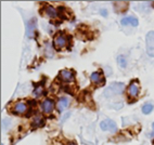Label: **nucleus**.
I'll use <instances>...</instances> for the list:
<instances>
[{
	"label": "nucleus",
	"instance_id": "obj_6",
	"mask_svg": "<svg viewBox=\"0 0 154 145\" xmlns=\"http://www.w3.org/2000/svg\"><path fill=\"white\" fill-rule=\"evenodd\" d=\"M60 78L65 82L72 81L74 79V71L69 69H62L60 71Z\"/></svg>",
	"mask_w": 154,
	"mask_h": 145
},
{
	"label": "nucleus",
	"instance_id": "obj_1",
	"mask_svg": "<svg viewBox=\"0 0 154 145\" xmlns=\"http://www.w3.org/2000/svg\"><path fill=\"white\" fill-rule=\"evenodd\" d=\"M125 90V85L123 82H114L112 85L109 86L106 90L104 91V96H113L117 95V94H122Z\"/></svg>",
	"mask_w": 154,
	"mask_h": 145
},
{
	"label": "nucleus",
	"instance_id": "obj_2",
	"mask_svg": "<svg viewBox=\"0 0 154 145\" xmlns=\"http://www.w3.org/2000/svg\"><path fill=\"white\" fill-rule=\"evenodd\" d=\"M146 50L149 56L154 58V30H150L146 36Z\"/></svg>",
	"mask_w": 154,
	"mask_h": 145
},
{
	"label": "nucleus",
	"instance_id": "obj_8",
	"mask_svg": "<svg viewBox=\"0 0 154 145\" xmlns=\"http://www.w3.org/2000/svg\"><path fill=\"white\" fill-rule=\"evenodd\" d=\"M35 30H36V20L32 19L29 22L27 23V26H26V35H27V37L32 38L34 36Z\"/></svg>",
	"mask_w": 154,
	"mask_h": 145
},
{
	"label": "nucleus",
	"instance_id": "obj_16",
	"mask_svg": "<svg viewBox=\"0 0 154 145\" xmlns=\"http://www.w3.org/2000/svg\"><path fill=\"white\" fill-rule=\"evenodd\" d=\"M153 110V105L152 104H146V105H143V107H142V112H143V114H150V113Z\"/></svg>",
	"mask_w": 154,
	"mask_h": 145
},
{
	"label": "nucleus",
	"instance_id": "obj_18",
	"mask_svg": "<svg viewBox=\"0 0 154 145\" xmlns=\"http://www.w3.org/2000/svg\"><path fill=\"white\" fill-rule=\"evenodd\" d=\"M9 123H10V119H8V118H5V119H2V121H1V125H2V130H6Z\"/></svg>",
	"mask_w": 154,
	"mask_h": 145
},
{
	"label": "nucleus",
	"instance_id": "obj_14",
	"mask_svg": "<svg viewBox=\"0 0 154 145\" xmlns=\"http://www.w3.org/2000/svg\"><path fill=\"white\" fill-rule=\"evenodd\" d=\"M90 79L92 82H94V83H100V81L103 82V79L101 78V74H100L99 71H94V73H92L90 76Z\"/></svg>",
	"mask_w": 154,
	"mask_h": 145
},
{
	"label": "nucleus",
	"instance_id": "obj_7",
	"mask_svg": "<svg viewBox=\"0 0 154 145\" xmlns=\"http://www.w3.org/2000/svg\"><path fill=\"white\" fill-rule=\"evenodd\" d=\"M26 110H27V105H26L25 102H17L13 106V112L15 114H24Z\"/></svg>",
	"mask_w": 154,
	"mask_h": 145
},
{
	"label": "nucleus",
	"instance_id": "obj_9",
	"mask_svg": "<svg viewBox=\"0 0 154 145\" xmlns=\"http://www.w3.org/2000/svg\"><path fill=\"white\" fill-rule=\"evenodd\" d=\"M53 107H54V103H53L52 100H50V99L45 100V101L42 102V110H44L45 113H47V114H49V113L52 112Z\"/></svg>",
	"mask_w": 154,
	"mask_h": 145
},
{
	"label": "nucleus",
	"instance_id": "obj_5",
	"mask_svg": "<svg viewBox=\"0 0 154 145\" xmlns=\"http://www.w3.org/2000/svg\"><path fill=\"white\" fill-rule=\"evenodd\" d=\"M127 92H128V95L130 96V98H137L138 94H139V92H140V86H139V83H138L137 81H131L129 83V86H128V89H127Z\"/></svg>",
	"mask_w": 154,
	"mask_h": 145
},
{
	"label": "nucleus",
	"instance_id": "obj_12",
	"mask_svg": "<svg viewBox=\"0 0 154 145\" xmlns=\"http://www.w3.org/2000/svg\"><path fill=\"white\" fill-rule=\"evenodd\" d=\"M45 13L47 14L49 17H57L59 15L58 10L55 8H53L52 6H47L45 8Z\"/></svg>",
	"mask_w": 154,
	"mask_h": 145
},
{
	"label": "nucleus",
	"instance_id": "obj_4",
	"mask_svg": "<svg viewBox=\"0 0 154 145\" xmlns=\"http://www.w3.org/2000/svg\"><path fill=\"white\" fill-rule=\"evenodd\" d=\"M100 128L103 131H109L112 133H115L117 131V126H116L115 121H113L112 119H104L103 121L100 122Z\"/></svg>",
	"mask_w": 154,
	"mask_h": 145
},
{
	"label": "nucleus",
	"instance_id": "obj_19",
	"mask_svg": "<svg viewBox=\"0 0 154 145\" xmlns=\"http://www.w3.org/2000/svg\"><path fill=\"white\" fill-rule=\"evenodd\" d=\"M102 15H103V17H106V11H105V10H102Z\"/></svg>",
	"mask_w": 154,
	"mask_h": 145
},
{
	"label": "nucleus",
	"instance_id": "obj_3",
	"mask_svg": "<svg viewBox=\"0 0 154 145\" xmlns=\"http://www.w3.org/2000/svg\"><path fill=\"white\" fill-rule=\"evenodd\" d=\"M53 44H54L55 49H58V50L65 48V47L69 44V38H67V36L64 35L63 33H59L58 35H55L54 39H53Z\"/></svg>",
	"mask_w": 154,
	"mask_h": 145
},
{
	"label": "nucleus",
	"instance_id": "obj_15",
	"mask_svg": "<svg viewBox=\"0 0 154 145\" xmlns=\"http://www.w3.org/2000/svg\"><path fill=\"white\" fill-rule=\"evenodd\" d=\"M117 63H119V65L121 66L122 68H125L127 66L126 58H125L124 55H119V56H117Z\"/></svg>",
	"mask_w": 154,
	"mask_h": 145
},
{
	"label": "nucleus",
	"instance_id": "obj_10",
	"mask_svg": "<svg viewBox=\"0 0 154 145\" xmlns=\"http://www.w3.org/2000/svg\"><path fill=\"white\" fill-rule=\"evenodd\" d=\"M121 24L122 25H131V26H138L139 22H138V19L135 17H123L121 21Z\"/></svg>",
	"mask_w": 154,
	"mask_h": 145
},
{
	"label": "nucleus",
	"instance_id": "obj_11",
	"mask_svg": "<svg viewBox=\"0 0 154 145\" xmlns=\"http://www.w3.org/2000/svg\"><path fill=\"white\" fill-rule=\"evenodd\" d=\"M69 105V98H61V99L58 101V103H57V107H58V110H60V112H62V110H65Z\"/></svg>",
	"mask_w": 154,
	"mask_h": 145
},
{
	"label": "nucleus",
	"instance_id": "obj_20",
	"mask_svg": "<svg viewBox=\"0 0 154 145\" xmlns=\"http://www.w3.org/2000/svg\"><path fill=\"white\" fill-rule=\"evenodd\" d=\"M153 128H154V122H153Z\"/></svg>",
	"mask_w": 154,
	"mask_h": 145
},
{
	"label": "nucleus",
	"instance_id": "obj_13",
	"mask_svg": "<svg viewBox=\"0 0 154 145\" xmlns=\"http://www.w3.org/2000/svg\"><path fill=\"white\" fill-rule=\"evenodd\" d=\"M45 125V118L42 115H36L33 119L34 127H42Z\"/></svg>",
	"mask_w": 154,
	"mask_h": 145
},
{
	"label": "nucleus",
	"instance_id": "obj_21",
	"mask_svg": "<svg viewBox=\"0 0 154 145\" xmlns=\"http://www.w3.org/2000/svg\"><path fill=\"white\" fill-rule=\"evenodd\" d=\"M71 145H75V144H71Z\"/></svg>",
	"mask_w": 154,
	"mask_h": 145
},
{
	"label": "nucleus",
	"instance_id": "obj_17",
	"mask_svg": "<svg viewBox=\"0 0 154 145\" xmlns=\"http://www.w3.org/2000/svg\"><path fill=\"white\" fill-rule=\"evenodd\" d=\"M42 91H44V89H42V86H39V87H36L35 90H34V94H35L36 96H40L42 94Z\"/></svg>",
	"mask_w": 154,
	"mask_h": 145
}]
</instances>
